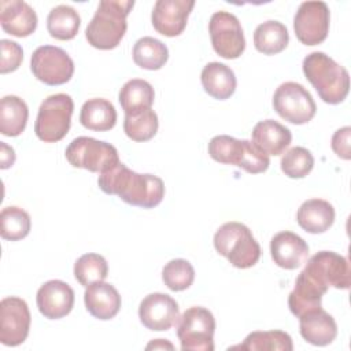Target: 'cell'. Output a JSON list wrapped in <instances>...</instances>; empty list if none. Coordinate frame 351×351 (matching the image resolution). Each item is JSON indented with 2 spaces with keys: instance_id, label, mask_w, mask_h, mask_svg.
<instances>
[{
  "instance_id": "d4e9b609",
  "label": "cell",
  "mask_w": 351,
  "mask_h": 351,
  "mask_svg": "<svg viewBox=\"0 0 351 351\" xmlns=\"http://www.w3.org/2000/svg\"><path fill=\"white\" fill-rule=\"evenodd\" d=\"M200 80L204 90L218 100L229 99L234 93L237 85L233 70L219 62L206 64L202 70Z\"/></svg>"
},
{
  "instance_id": "e0dca14e",
  "label": "cell",
  "mask_w": 351,
  "mask_h": 351,
  "mask_svg": "<svg viewBox=\"0 0 351 351\" xmlns=\"http://www.w3.org/2000/svg\"><path fill=\"white\" fill-rule=\"evenodd\" d=\"M38 311L48 319H59L66 317L74 307L73 288L60 280H49L37 291Z\"/></svg>"
},
{
  "instance_id": "6da1fadb",
  "label": "cell",
  "mask_w": 351,
  "mask_h": 351,
  "mask_svg": "<svg viewBox=\"0 0 351 351\" xmlns=\"http://www.w3.org/2000/svg\"><path fill=\"white\" fill-rule=\"evenodd\" d=\"M100 189L107 195H117L128 204L152 208L165 196L163 181L152 174H138L118 162L97 178Z\"/></svg>"
},
{
  "instance_id": "4fadbf2b",
  "label": "cell",
  "mask_w": 351,
  "mask_h": 351,
  "mask_svg": "<svg viewBox=\"0 0 351 351\" xmlns=\"http://www.w3.org/2000/svg\"><path fill=\"white\" fill-rule=\"evenodd\" d=\"M330 12L324 1H304L299 5L293 29L298 40L304 45L321 44L329 32Z\"/></svg>"
},
{
  "instance_id": "f1b7e54d",
  "label": "cell",
  "mask_w": 351,
  "mask_h": 351,
  "mask_svg": "<svg viewBox=\"0 0 351 351\" xmlns=\"http://www.w3.org/2000/svg\"><path fill=\"white\" fill-rule=\"evenodd\" d=\"M289 41V34L278 21H266L256 26L254 32V45L256 51L265 55H276L282 52Z\"/></svg>"
},
{
  "instance_id": "8d00e7d4",
  "label": "cell",
  "mask_w": 351,
  "mask_h": 351,
  "mask_svg": "<svg viewBox=\"0 0 351 351\" xmlns=\"http://www.w3.org/2000/svg\"><path fill=\"white\" fill-rule=\"evenodd\" d=\"M314 167V158L307 148L293 147L281 158V170L289 178H303Z\"/></svg>"
},
{
  "instance_id": "3957f363",
  "label": "cell",
  "mask_w": 351,
  "mask_h": 351,
  "mask_svg": "<svg viewBox=\"0 0 351 351\" xmlns=\"http://www.w3.org/2000/svg\"><path fill=\"white\" fill-rule=\"evenodd\" d=\"M303 73L328 104L341 103L350 90L348 71L324 52H311L303 59Z\"/></svg>"
},
{
  "instance_id": "836d02e7",
  "label": "cell",
  "mask_w": 351,
  "mask_h": 351,
  "mask_svg": "<svg viewBox=\"0 0 351 351\" xmlns=\"http://www.w3.org/2000/svg\"><path fill=\"white\" fill-rule=\"evenodd\" d=\"M107 274V261L99 254H84L74 263V277L82 287L104 281Z\"/></svg>"
},
{
  "instance_id": "7a4b0ae2",
  "label": "cell",
  "mask_w": 351,
  "mask_h": 351,
  "mask_svg": "<svg viewBox=\"0 0 351 351\" xmlns=\"http://www.w3.org/2000/svg\"><path fill=\"white\" fill-rule=\"evenodd\" d=\"M133 5L134 1L130 0H101L85 30L88 43L103 51L118 47L126 33V16Z\"/></svg>"
},
{
  "instance_id": "9a60e30c",
  "label": "cell",
  "mask_w": 351,
  "mask_h": 351,
  "mask_svg": "<svg viewBox=\"0 0 351 351\" xmlns=\"http://www.w3.org/2000/svg\"><path fill=\"white\" fill-rule=\"evenodd\" d=\"M141 324L149 330H169L178 322L180 310L177 302L167 293L154 292L147 295L138 307Z\"/></svg>"
},
{
  "instance_id": "7402d4cb",
  "label": "cell",
  "mask_w": 351,
  "mask_h": 351,
  "mask_svg": "<svg viewBox=\"0 0 351 351\" xmlns=\"http://www.w3.org/2000/svg\"><path fill=\"white\" fill-rule=\"evenodd\" d=\"M252 143L263 154L269 155H281L292 141L291 130L274 119L259 121L252 132Z\"/></svg>"
},
{
  "instance_id": "484cf974",
  "label": "cell",
  "mask_w": 351,
  "mask_h": 351,
  "mask_svg": "<svg viewBox=\"0 0 351 351\" xmlns=\"http://www.w3.org/2000/svg\"><path fill=\"white\" fill-rule=\"evenodd\" d=\"M80 122L89 130L107 132L117 123V110L112 103L106 99H89L81 107Z\"/></svg>"
},
{
  "instance_id": "5b68a950",
  "label": "cell",
  "mask_w": 351,
  "mask_h": 351,
  "mask_svg": "<svg viewBox=\"0 0 351 351\" xmlns=\"http://www.w3.org/2000/svg\"><path fill=\"white\" fill-rule=\"evenodd\" d=\"M210 156L223 165H234L247 173L259 174L269 169L270 159L252 141L237 140L234 137L221 134L208 143Z\"/></svg>"
},
{
  "instance_id": "74e56055",
  "label": "cell",
  "mask_w": 351,
  "mask_h": 351,
  "mask_svg": "<svg viewBox=\"0 0 351 351\" xmlns=\"http://www.w3.org/2000/svg\"><path fill=\"white\" fill-rule=\"evenodd\" d=\"M1 48V60H0V73H11L15 71L22 60H23V49L22 47L11 40H1L0 41Z\"/></svg>"
},
{
  "instance_id": "ffe728a7",
  "label": "cell",
  "mask_w": 351,
  "mask_h": 351,
  "mask_svg": "<svg viewBox=\"0 0 351 351\" xmlns=\"http://www.w3.org/2000/svg\"><path fill=\"white\" fill-rule=\"evenodd\" d=\"M299 330L307 343L318 347L330 344L337 336L335 318L322 307L307 311L299 317Z\"/></svg>"
},
{
  "instance_id": "cb8c5ba5",
  "label": "cell",
  "mask_w": 351,
  "mask_h": 351,
  "mask_svg": "<svg viewBox=\"0 0 351 351\" xmlns=\"http://www.w3.org/2000/svg\"><path fill=\"white\" fill-rule=\"evenodd\" d=\"M296 221L302 229L311 234L324 233L335 222V208L326 200L310 199L299 207Z\"/></svg>"
},
{
  "instance_id": "4dcf8cb0",
  "label": "cell",
  "mask_w": 351,
  "mask_h": 351,
  "mask_svg": "<svg viewBox=\"0 0 351 351\" xmlns=\"http://www.w3.org/2000/svg\"><path fill=\"white\" fill-rule=\"evenodd\" d=\"M228 350L244 351H292L293 343L288 333L282 330H265L252 332L239 346L229 347Z\"/></svg>"
},
{
  "instance_id": "2e32d148",
  "label": "cell",
  "mask_w": 351,
  "mask_h": 351,
  "mask_svg": "<svg viewBox=\"0 0 351 351\" xmlns=\"http://www.w3.org/2000/svg\"><path fill=\"white\" fill-rule=\"evenodd\" d=\"M193 7V0H158L151 14L154 29L166 37L180 36L186 27Z\"/></svg>"
},
{
  "instance_id": "ab89813d",
  "label": "cell",
  "mask_w": 351,
  "mask_h": 351,
  "mask_svg": "<svg viewBox=\"0 0 351 351\" xmlns=\"http://www.w3.org/2000/svg\"><path fill=\"white\" fill-rule=\"evenodd\" d=\"M0 145H1V156H0L1 158V165H0V167L1 169H8L15 162V152L11 147H8L3 141H1Z\"/></svg>"
},
{
  "instance_id": "60d3db41",
  "label": "cell",
  "mask_w": 351,
  "mask_h": 351,
  "mask_svg": "<svg viewBox=\"0 0 351 351\" xmlns=\"http://www.w3.org/2000/svg\"><path fill=\"white\" fill-rule=\"evenodd\" d=\"M149 348H170V350H173L174 347H173L171 343L165 341L163 339H156V340L151 341V343L147 346V350H149Z\"/></svg>"
},
{
  "instance_id": "1f68e13d",
  "label": "cell",
  "mask_w": 351,
  "mask_h": 351,
  "mask_svg": "<svg viewBox=\"0 0 351 351\" xmlns=\"http://www.w3.org/2000/svg\"><path fill=\"white\" fill-rule=\"evenodd\" d=\"M169 59L167 47L158 38L143 37L138 38L133 47L134 63L145 70H159Z\"/></svg>"
},
{
  "instance_id": "277c9868",
  "label": "cell",
  "mask_w": 351,
  "mask_h": 351,
  "mask_svg": "<svg viewBox=\"0 0 351 351\" xmlns=\"http://www.w3.org/2000/svg\"><path fill=\"white\" fill-rule=\"evenodd\" d=\"M217 252L225 256L237 269H248L261 258L259 243L248 226L240 222H226L214 234Z\"/></svg>"
},
{
  "instance_id": "f546056e",
  "label": "cell",
  "mask_w": 351,
  "mask_h": 351,
  "mask_svg": "<svg viewBox=\"0 0 351 351\" xmlns=\"http://www.w3.org/2000/svg\"><path fill=\"white\" fill-rule=\"evenodd\" d=\"M81 25L78 12L66 4L56 5L47 16V29L51 37L56 40H71L77 36Z\"/></svg>"
},
{
  "instance_id": "5bb4252c",
  "label": "cell",
  "mask_w": 351,
  "mask_h": 351,
  "mask_svg": "<svg viewBox=\"0 0 351 351\" xmlns=\"http://www.w3.org/2000/svg\"><path fill=\"white\" fill-rule=\"evenodd\" d=\"M27 303L18 296H7L0 302V343L15 347L22 344L30 329Z\"/></svg>"
},
{
  "instance_id": "d590c367",
  "label": "cell",
  "mask_w": 351,
  "mask_h": 351,
  "mask_svg": "<svg viewBox=\"0 0 351 351\" xmlns=\"http://www.w3.org/2000/svg\"><path fill=\"white\" fill-rule=\"evenodd\" d=\"M165 285L174 292L188 289L195 280V269L186 259H171L162 270Z\"/></svg>"
},
{
  "instance_id": "44dd1931",
  "label": "cell",
  "mask_w": 351,
  "mask_h": 351,
  "mask_svg": "<svg viewBox=\"0 0 351 351\" xmlns=\"http://www.w3.org/2000/svg\"><path fill=\"white\" fill-rule=\"evenodd\" d=\"M85 307L90 315L107 321L114 318L121 308V295L114 285L99 281L86 287L84 293Z\"/></svg>"
},
{
  "instance_id": "7c38bea8",
  "label": "cell",
  "mask_w": 351,
  "mask_h": 351,
  "mask_svg": "<svg viewBox=\"0 0 351 351\" xmlns=\"http://www.w3.org/2000/svg\"><path fill=\"white\" fill-rule=\"evenodd\" d=\"M208 32L214 51L225 59H236L245 49V38L239 19L228 11L211 15Z\"/></svg>"
},
{
  "instance_id": "603a6c76",
  "label": "cell",
  "mask_w": 351,
  "mask_h": 351,
  "mask_svg": "<svg viewBox=\"0 0 351 351\" xmlns=\"http://www.w3.org/2000/svg\"><path fill=\"white\" fill-rule=\"evenodd\" d=\"M326 288L318 285L303 271L299 273L295 288L288 296V307L295 317H302L307 311L321 307L322 296L326 293Z\"/></svg>"
},
{
  "instance_id": "30bf717a",
  "label": "cell",
  "mask_w": 351,
  "mask_h": 351,
  "mask_svg": "<svg viewBox=\"0 0 351 351\" xmlns=\"http://www.w3.org/2000/svg\"><path fill=\"white\" fill-rule=\"evenodd\" d=\"M34 77L51 86L66 84L74 74V62L66 51L55 45L38 47L30 59Z\"/></svg>"
},
{
  "instance_id": "e575fe53",
  "label": "cell",
  "mask_w": 351,
  "mask_h": 351,
  "mask_svg": "<svg viewBox=\"0 0 351 351\" xmlns=\"http://www.w3.org/2000/svg\"><path fill=\"white\" fill-rule=\"evenodd\" d=\"M159 121L156 112L149 108L133 115H125L123 132L133 141H148L158 132Z\"/></svg>"
},
{
  "instance_id": "4316f807",
  "label": "cell",
  "mask_w": 351,
  "mask_h": 351,
  "mask_svg": "<svg viewBox=\"0 0 351 351\" xmlns=\"http://www.w3.org/2000/svg\"><path fill=\"white\" fill-rule=\"evenodd\" d=\"M154 97L155 93L152 85L140 78H133L125 82L118 95V100L125 115H133L149 110L152 107Z\"/></svg>"
},
{
  "instance_id": "8992f818",
  "label": "cell",
  "mask_w": 351,
  "mask_h": 351,
  "mask_svg": "<svg viewBox=\"0 0 351 351\" xmlns=\"http://www.w3.org/2000/svg\"><path fill=\"white\" fill-rule=\"evenodd\" d=\"M73 110L74 101L66 93H55L44 99L34 123L36 136L44 143L60 141L70 130Z\"/></svg>"
},
{
  "instance_id": "83f0119b",
  "label": "cell",
  "mask_w": 351,
  "mask_h": 351,
  "mask_svg": "<svg viewBox=\"0 0 351 351\" xmlns=\"http://www.w3.org/2000/svg\"><path fill=\"white\" fill-rule=\"evenodd\" d=\"M27 104L18 96L8 95L0 100V133L8 137L19 136L27 123Z\"/></svg>"
},
{
  "instance_id": "d6a6232c",
  "label": "cell",
  "mask_w": 351,
  "mask_h": 351,
  "mask_svg": "<svg viewBox=\"0 0 351 351\" xmlns=\"http://www.w3.org/2000/svg\"><path fill=\"white\" fill-rule=\"evenodd\" d=\"M30 215L21 207H4L0 213V234L4 240L16 241L30 232Z\"/></svg>"
},
{
  "instance_id": "f35d334b",
  "label": "cell",
  "mask_w": 351,
  "mask_h": 351,
  "mask_svg": "<svg viewBox=\"0 0 351 351\" xmlns=\"http://www.w3.org/2000/svg\"><path fill=\"white\" fill-rule=\"evenodd\" d=\"M350 138H351V128L344 126L341 129H337L332 136V149L333 152L341 158L348 160L351 158V147H350Z\"/></svg>"
},
{
  "instance_id": "9c48e42d",
  "label": "cell",
  "mask_w": 351,
  "mask_h": 351,
  "mask_svg": "<svg viewBox=\"0 0 351 351\" xmlns=\"http://www.w3.org/2000/svg\"><path fill=\"white\" fill-rule=\"evenodd\" d=\"M273 107L276 112L293 125L310 122L317 111L311 93L293 81L281 84L273 95Z\"/></svg>"
},
{
  "instance_id": "ac0fdd59",
  "label": "cell",
  "mask_w": 351,
  "mask_h": 351,
  "mask_svg": "<svg viewBox=\"0 0 351 351\" xmlns=\"http://www.w3.org/2000/svg\"><path fill=\"white\" fill-rule=\"evenodd\" d=\"M270 254L274 263L287 270H295L308 259L307 243L293 232L284 230L273 236Z\"/></svg>"
},
{
  "instance_id": "ba28073f",
  "label": "cell",
  "mask_w": 351,
  "mask_h": 351,
  "mask_svg": "<svg viewBox=\"0 0 351 351\" xmlns=\"http://www.w3.org/2000/svg\"><path fill=\"white\" fill-rule=\"evenodd\" d=\"M64 155L73 167L99 174L119 162L118 151L112 144L86 136L74 138L66 148Z\"/></svg>"
},
{
  "instance_id": "52a82bcc",
  "label": "cell",
  "mask_w": 351,
  "mask_h": 351,
  "mask_svg": "<svg viewBox=\"0 0 351 351\" xmlns=\"http://www.w3.org/2000/svg\"><path fill=\"white\" fill-rule=\"evenodd\" d=\"M215 318L204 307H189L178 318L177 336L184 351L214 350Z\"/></svg>"
},
{
  "instance_id": "d6986e66",
  "label": "cell",
  "mask_w": 351,
  "mask_h": 351,
  "mask_svg": "<svg viewBox=\"0 0 351 351\" xmlns=\"http://www.w3.org/2000/svg\"><path fill=\"white\" fill-rule=\"evenodd\" d=\"M0 23L5 33L15 37H27L37 27V14L25 1L1 0Z\"/></svg>"
},
{
  "instance_id": "8fae6325",
  "label": "cell",
  "mask_w": 351,
  "mask_h": 351,
  "mask_svg": "<svg viewBox=\"0 0 351 351\" xmlns=\"http://www.w3.org/2000/svg\"><path fill=\"white\" fill-rule=\"evenodd\" d=\"M313 281L324 288L348 289L351 284V270L348 261L333 251H319L306 261L302 270Z\"/></svg>"
}]
</instances>
